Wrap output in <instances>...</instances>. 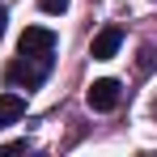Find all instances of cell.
Returning a JSON list of instances; mask_svg holds the SVG:
<instances>
[{
	"instance_id": "obj_1",
	"label": "cell",
	"mask_w": 157,
	"mask_h": 157,
	"mask_svg": "<svg viewBox=\"0 0 157 157\" xmlns=\"http://www.w3.org/2000/svg\"><path fill=\"white\" fill-rule=\"evenodd\" d=\"M51 72V55H17L9 64V85H21V89H38Z\"/></svg>"
},
{
	"instance_id": "obj_2",
	"label": "cell",
	"mask_w": 157,
	"mask_h": 157,
	"mask_svg": "<svg viewBox=\"0 0 157 157\" xmlns=\"http://www.w3.org/2000/svg\"><path fill=\"white\" fill-rule=\"evenodd\" d=\"M119 98H123V89H119V81H110V77L94 81V85H89V94H85L89 110H115V106H119Z\"/></svg>"
},
{
	"instance_id": "obj_3",
	"label": "cell",
	"mask_w": 157,
	"mask_h": 157,
	"mask_svg": "<svg viewBox=\"0 0 157 157\" xmlns=\"http://www.w3.org/2000/svg\"><path fill=\"white\" fill-rule=\"evenodd\" d=\"M17 51H21V55H55V34L47 26H26Z\"/></svg>"
},
{
	"instance_id": "obj_4",
	"label": "cell",
	"mask_w": 157,
	"mask_h": 157,
	"mask_svg": "<svg viewBox=\"0 0 157 157\" xmlns=\"http://www.w3.org/2000/svg\"><path fill=\"white\" fill-rule=\"evenodd\" d=\"M119 47H123V30H119V26H106V30H98V38H94L89 55H94V59H115Z\"/></svg>"
},
{
	"instance_id": "obj_5",
	"label": "cell",
	"mask_w": 157,
	"mask_h": 157,
	"mask_svg": "<svg viewBox=\"0 0 157 157\" xmlns=\"http://www.w3.org/2000/svg\"><path fill=\"white\" fill-rule=\"evenodd\" d=\"M21 115H26V98H21V94H13V89H9V94H0V128L17 123Z\"/></svg>"
},
{
	"instance_id": "obj_6",
	"label": "cell",
	"mask_w": 157,
	"mask_h": 157,
	"mask_svg": "<svg viewBox=\"0 0 157 157\" xmlns=\"http://www.w3.org/2000/svg\"><path fill=\"white\" fill-rule=\"evenodd\" d=\"M38 9H43V13H64L68 0H38Z\"/></svg>"
},
{
	"instance_id": "obj_7",
	"label": "cell",
	"mask_w": 157,
	"mask_h": 157,
	"mask_svg": "<svg viewBox=\"0 0 157 157\" xmlns=\"http://www.w3.org/2000/svg\"><path fill=\"white\" fill-rule=\"evenodd\" d=\"M0 38H4V4H0Z\"/></svg>"
}]
</instances>
